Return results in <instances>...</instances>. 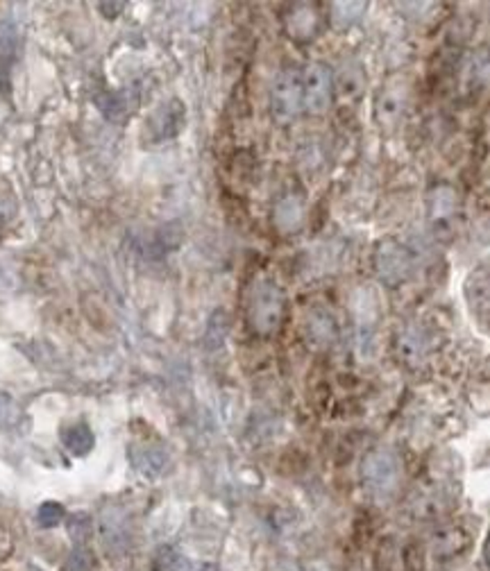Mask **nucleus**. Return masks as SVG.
<instances>
[{"label":"nucleus","mask_w":490,"mask_h":571,"mask_svg":"<svg viewBox=\"0 0 490 571\" xmlns=\"http://www.w3.org/2000/svg\"><path fill=\"white\" fill-rule=\"evenodd\" d=\"M364 483L377 497H386L399 483V458L389 447H377L364 460Z\"/></svg>","instance_id":"1"},{"label":"nucleus","mask_w":490,"mask_h":571,"mask_svg":"<svg viewBox=\"0 0 490 571\" xmlns=\"http://www.w3.org/2000/svg\"><path fill=\"white\" fill-rule=\"evenodd\" d=\"M284 315V297L280 288L271 281H261L254 286L252 300H250V323L259 333H272L282 323Z\"/></svg>","instance_id":"2"},{"label":"nucleus","mask_w":490,"mask_h":571,"mask_svg":"<svg viewBox=\"0 0 490 571\" xmlns=\"http://www.w3.org/2000/svg\"><path fill=\"white\" fill-rule=\"evenodd\" d=\"M272 116L280 122H291L304 110L303 100V73L298 70H282L272 84L271 93Z\"/></svg>","instance_id":"3"},{"label":"nucleus","mask_w":490,"mask_h":571,"mask_svg":"<svg viewBox=\"0 0 490 571\" xmlns=\"http://www.w3.org/2000/svg\"><path fill=\"white\" fill-rule=\"evenodd\" d=\"M304 110L311 114H323L332 102V73L327 66L311 64L303 73Z\"/></svg>","instance_id":"4"},{"label":"nucleus","mask_w":490,"mask_h":571,"mask_svg":"<svg viewBox=\"0 0 490 571\" xmlns=\"http://www.w3.org/2000/svg\"><path fill=\"white\" fill-rule=\"evenodd\" d=\"M413 270V259L407 248L398 243H381L377 249V272L386 284L395 286L409 280Z\"/></svg>","instance_id":"5"},{"label":"nucleus","mask_w":490,"mask_h":571,"mask_svg":"<svg viewBox=\"0 0 490 571\" xmlns=\"http://www.w3.org/2000/svg\"><path fill=\"white\" fill-rule=\"evenodd\" d=\"M456 214V196L452 188L438 186L429 196V218L438 227H445L452 223Z\"/></svg>","instance_id":"6"},{"label":"nucleus","mask_w":490,"mask_h":571,"mask_svg":"<svg viewBox=\"0 0 490 571\" xmlns=\"http://www.w3.org/2000/svg\"><path fill=\"white\" fill-rule=\"evenodd\" d=\"M398 347H399V356H402L407 363H413V365L421 363L427 354V341L418 329H409V332H404L402 336H399Z\"/></svg>","instance_id":"7"},{"label":"nucleus","mask_w":490,"mask_h":571,"mask_svg":"<svg viewBox=\"0 0 490 571\" xmlns=\"http://www.w3.org/2000/svg\"><path fill=\"white\" fill-rule=\"evenodd\" d=\"M404 107V93L399 91L398 87H390L389 91L381 93V98L377 100V116H379V121H395V118L399 116V111H402Z\"/></svg>","instance_id":"8"}]
</instances>
